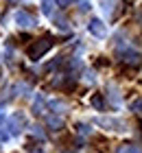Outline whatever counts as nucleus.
Instances as JSON below:
<instances>
[{"instance_id":"9","label":"nucleus","mask_w":142,"mask_h":153,"mask_svg":"<svg viewBox=\"0 0 142 153\" xmlns=\"http://www.w3.org/2000/svg\"><path fill=\"white\" fill-rule=\"evenodd\" d=\"M42 11H44V13H51L53 9H51V4H48V2H44V7H42Z\"/></svg>"},{"instance_id":"4","label":"nucleus","mask_w":142,"mask_h":153,"mask_svg":"<svg viewBox=\"0 0 142 153\" xmlns=\"http://www.w3.org/2000/svg\"><path fill=\"white\" fill-rule=\"evenodd\" d=\"M16 22L20 24V26H33L35 24V20L28 16V13H24V11H18L16 13Z\"/></svg>"},{"instance_id":"1","label":"nucleus","mask_w":142,"mask_h":153,"mask_svg":"<svg viewBox=\"0 0 142 153\" xmlns=\"http://www.w3.org/2000/svg\"><path fill=\"white\" fill-rule=\"evenodd\" d=\"M51 46H53V39H51V37H42V39H35L33 44L26 48V55H28V59H33V61H35V59H39V57H42V55H44V53H46Z\"/></svg>"},{"instance_id":"3","label":"nucleus","mask_w":142,"mask_h":153,"mask_svg":"<svg viewBox=\"0 0 142 153\" xmlns=\"http://www.w3.org/2000/svg\"><path fill=\"white\" fill-rule=\"evenodd\" d=\"M90 33H92V35H96V37H105V35H107V29H105V24L101 22V20H92V22H90Z\"/></svg>"},{"instance_id":"7","label":"nucleus","mask_w":142,"mask_h":153,"mask_svg":"<svg viewBox=\"0 0 142 153\" xmlns=\"http://www.w3.org/2000/svg\"><path fill=\"white\" fill-rule=\"evenodd\" d=\"M79 9H81V11H88V9H90V2H88V0H81V7H79Z\"/></svg>"},{"instance_id":"2","label":"nucleus","mask_w":142,"mask_h":153,"mask_svg":"<svg viewBox=\"0 0 142 153\" xmlns=\"http://www.w3.org/2000/svg\"><path fill=\"white\" fill-rule=\"evenodd\" d=\"M118 59L125 61V64H129V66H133V68H138L142 64V55L136 53L133 48H123V51L118 53Z\"/></svg>"},{"instance_id":"6","label":"nucleus","mask_w":142,"mask_h":153,"mask_svg":"<svg viewBox=\"0 0 142 153\" xmlns=\"http://www.w3.org/2000/svg\"><path fill=\"white\" fill-rule=\"evenodd\" d=\"M118 153H142L140 147H136V144H125V147H120Z\"/></svg>"},{"instance_id":"5","label":"nucleus","mask_w":142,"mask_h":153,"mask_svg":"<svg viewBox=\"0 0 142 153\" xmlns=\"http://www.w3.org/2000/svg\"><path fill=\"white\" fill-rule=\"evenodd\" d=\"M92 105H94L98 112H103V109H105V99H103V94H94V96H92Z\"/></svg>"},{"instance_id":"10","label":"nucleus","mask_w":142,"mask_h":153,"mask_svg":"<svg viewBox=\"0 0 142 153\" xmlns=\"http://www.w3.org/2000/svg\"><path fill=\"white\" fill-rule=\"evenodd\" d=\"M0 74H2V70H0Z\"/></svg>"},{"instance_id":"8","label":"nucleus","mask_w":142,"mask_h":153,"mask_svg":"<svg viewBox=\"0 0 142 153\" xmlns=\"http://www.w3.org/2000/svg\"><path fill=\"white\" fill-rule=\"evenodd\" d=\"M70 2H72V0H57V4H59V7H68Z\"/></svg>"}]
</instances>
